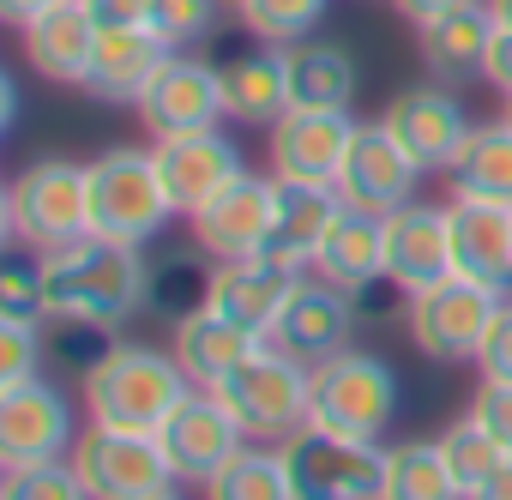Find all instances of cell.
<instances>
[{
  "instance_id": "6da1fadb",
  "label": "cell",
  "mask_w": 512,
  "mask_h": 500,
  "mask_svg": "<svg viewBox=\"0 0 512 500\" xmlns=\"http://www.w3.org/2000/svg\"><path fill=\"white\" fill-rule=\"evenodd\" d=\"M37 272H43L49 320H91V326L121 332L127 320L151 308V254L127 241L79 235L67 247L37 254Z\"/></svg>"
},
{
  "instance_id": "7a4b0ae2",
  "label": "cell",
  "mask_w": 512,
  "mask_h": 500,
  "mask_svg": "<svg viewBox=\"0 0 512 500\" xmlns=\"http://www.w3.org/2000/svg\"><path fill=\"white\" fill-rule=\"evenodd\" d=\"M79 386H85L91 422L139 428V434H157L163 416L193 392V380L181 374L175 350H157V344H139V338H115V344L103 350V362H97Z\"/></svg>"
},
{
  "instance_id": "3957f363",
  "label": "cell",
  "mask_w": 512,
  "mask_h": 500,
  "mask_svg": "<svg viewBox=\"0 0 512 500\" xmlns=\"http://www.w3.org/2000/svg\"><path fill=\"white\" fill-rule=\"evenodd\" d=\"M0 223H7V241L25 254H49V247L91 235V163L73 157L25 163L0 193Z\"/></svg>"
},
{
  "instance_id": "277c9868",
  "label": "cell",
  "mask_w": 512,
  "mask_h": 500,
  "mask_svg": "<svg viewBox=\"0 0 512 500\" xmlns=\"http://www.w3.org/2000/svg\"><path fill=\"white\" fill-rule=\"evenodd\" d=\"M223 398V410L241 422V434L253 446H284L302 422H308V404H314V368L284 356L278 344H260L235 374H223L211 386Z\"/></svg>"
},
{
  "instance_id": "5b68a950",
  "label": "cell",
  "mask_w": 512,
  "mask_h": 500,
  "mask_svg": "<svg viewBox=\"0 0 512 500\" xmlns=\"http://www.w3.org/2000/svg\"><path fill=\"white\" fill-rule=\"evenodd\" d=\"M175 205L163 193L151 145H109L91 157V235L127 241V247H157L169 229Z\"/></svg>"
},
{
  "instance_id": "8992f818",
  "label": "cell",
  "mask_w": 512,
  "mask_h": 500,
  "mask_svg": "<svg viewBox=\"0 0 512 500\" xmlns=\"http://www.w3.org/2000/svg\"><path fill=\"white\" fill-rule=\"evenodd\" d=\"M67 464L79 470L85 494L91 500H157L169 488H181L169 452L157 434H139V428H109V422H85Z\"/></svg>"
},
{
  "instance_id": "52a82bcc",
  "label": "cell",
  "mask_w": 512,
  "mask_h": 500,
  "mask_svg": "<svg viewBox=\"0 0 512 500\" xmlns=\"http://www.w3.org/2000/svg\"><path fill=\"white\" fill-rule=\"evenodd\" d=\"M512 290H488V284H470V278H440L416 296H404V326H410V344L428 356V362H476L482 344H488V326L500 320Z\"/></svg>"
},
{
  "instance_id": "ba28073f",
  "label": "cell",
  "mask_w": 512,
  "mask_h": 500,
  "mask_svg": "<svg viewBox=\"0 0 512 500\" xmlns=\"http://www.w3.org/2000/svg\"><path fill=\"white\" fill-rule=\"evenodd\" d=\"M398 416V368L374 350H338L332 362L314 368V404L308 422L350 434V440H380L386 422Z\"/></svg>"
},
{
  "instance_id": "9c48e42d",
  "label": "cell",
  "mask_w": 512,
  "mask_h": 500,
  "mask_svg": "<svg viewBox=\"0 0 512 500\" xmlns=\"http://www.w3.org/2000/svg\"><path fill=\"white\" fill-rule=\"evenodd\" d=\"M278 452H284L296 500H380L386 440H350L320 422H302Z\"/></svg>"
},
{
  "instance_id": "30bf717a",
  "label": "cell",
  "mask_w": 512,
  "mask_h": 500,
  "mask_svg": "<svg viewBox=\"0 0 512 500\" xmlns=\"http://www.w3.org/2000/svg\"><path fill=\"white\" fill-rule=\"evenodd\" d=\"M133 115L145 121L151 139L223 127L229 115H223V73H217V61H205L199 49H169V61L157 67V79L145 85Z\"/></svg>"
},
{
  "instance_id": "8fae6325",
  "label": "cell",
  "mask_w": 512,
  "mask_h": 500,
  "mask_svg": "<svg viewBox=\"0 0 512 500\" xmlns=\"http://www.w3.org/2000/svg\"><path fill=\"white\" fill-rule=\"evenodd\" d=\"M272 217H278V175L266 169H241L199 217H187L193 223V241L205 247V254L217 260V266H229V260H260L266 254V241H272Z\"/></svg>"
},
{
  "instance_id": "7c38bea8",
  "label": "cell",
  "mask_w": 512,
  "mask_h": 500,
  "mask_svg": "<svg viewBox=\"0 0 512 500\" xmlns=\"http://www.w3.org/2000/svg\"><path fill=\"white\" fill-rule=\"evenodd\" d=\"M380 121L398 133V145L422 163V175H446L452 169V157L464 151V139H470V109L458 103V91L452 85H440V79H428V85H404V91H392L386 97V109H380Z\"/></svg>"
},
{
  "instance_id": "4fadbf2b",
  "label": "cell",
  "mask_w": 512,
  "mask_h": 500,
  "mask_svg": "<svg viewBox=\"0 0 512 500\" xmlns=\"http://www.w3.org/2000/svg\"><path fill=\"white\" fill-rule=\"evenodd\" d=\"M79 440L73 398L37 374L25 386H0V470L7 464H37V458H67Z\"/></svg>"
},
{
  "instance_id": "5bb4252c",
  "label": "cell",
  "mask_w": 512,
  "mask_h": 500,
  "mask_svg": "<svg viewBox=\"0 0 512 500\" xmlns=\"http://www.w3.org/2000/svg\"><path fill=\"white\" fill-rule=\"evenodd\" d=\"M416 181H422V163L398 145V133L386 121H362L356 139H350V157L338 169V199L350 211H374V217H392L398 205L416 199Z\"/></svg>"
},
{
  "instance_id": "9a60e30c",
  "label": "cell",
  "mask_w": 512,
  "mask_h": 500,
  "mask_svg": "<svg viewBox=\"0 0 512 500\" xmlns=\"http://www.w3.org/2000/svg\"><path fill=\"white\" fill-rule=\"evenodd\" d=\"M356 115L350 109H290L272 133H266V169L278 181H308V187H332L350 139H356Z\"/></svg>"
},
{
  "instance_id": "2e32d148",
  "label": "cell",
  "mask_w": 512,
  "mask_h": 500,
  "mask_svg": "<svg viewBox=\"0 0 512 500\" xmlns=\"http://www.w3.org/2000/svg\"><path fill=\"white\" fill-rule=\"evenodd\" d=\"M157 440H163V452H169V464H175V476H181V488H205L241 446H247V434H241V422L223 410V398L217 392H205V386H193L169 416H163V428H157Z\"/></svg>"
},
{
  "instance_id": "e0dca14e",
  "label": "cell",
  "mask_w": 512,
  "mask_h": 500,
  "mask_svg": "<svg viewBox=\"0 0 512 500\" xmlns=\"http://www.w3.org/2000/svg\"><path fill=\"white\" fill-rule=\"evenodd\" d=\"M356 320H362V302H356L350 290L326 284L320 272H308V278L296 284V296L284 302V314H278V326H272L266 344H278L284 356L320 368V362H332L338 350H350Z\"/></svg>"
},
{
  "instance_id": "ac0fdd59",
  "label": "cell",
  "mask_w": 512,
  "mask_h": 500,
  "mask_svg": "<svg viewBox=\"0 0 512 500\" xmlns=\"http://www.w3.org/2000/svg\"><path fill=\"white\" fill-rule=\"evenodd\" d=\"M151 157H157V175H163V193L175 205V217H199L241 169V145L217 127L205 133H175V139H151Z\"/></svg>"
},
{
  "instance_id": "d6986e66",
  "label": "cell",
  "mask_w": 512,
  "mask_h": 500,
  "mask_svg": "<svg viewBox=\"0 0 512 500\" xmlns=\"http://www.w3.org/2000/svg\"><path fill=\"white\" fill-rule=\"evenodd\" d=\"M308 272H290V266H278V260H229V266H211V284H205V308L217 314V320H229V326H241V332H253V338H272V326H278V314H284V302L296 296V284H302Z\"/></svg>"
},
{
  "instance_id": "ffe728a7",
  "label": "cell",
  "mask_w": 512,
  "mask_h": 500,
  "mask_svg": "<svg viewBox=\"0 0 512 500\" xmlns=\"http://www.w3.org/2000/svg\"><path fill=\"white\" fill-rule=\"evenodd\" d=\"M452 278V235H446V199H410L386 217V284L398 296H416L428 284Z\"/></svg>"
},
{
  "instance_id": "44dd1931",
  "label": "cell",
  "mask_w": 512,
  "mask_h": 500,
  "mask_svg": "<svg viewBox=\"0 0 512 500\" xmlns=\"http://www.w3.org/2000/svg\"><path fill=\"white\" fill-rule=\"evenodd\" d=\"M446 235H452V272L488 290H512V205L446 193Z\"/></svg>"
},
{
  "instance_id": "7402d4cb",
  "label": "cell",
  "mask_w": 512,
  "mask_h": 500,
  "mask_svg": "<svg viewBox=\"0 0 512 500\" xmlns=\"http://www.w3.org/2000/svg\"><path fill=\"white\" fill-rule=\"evenodd\" d=\"M217 73H223V115L235 127L272 133L296 109L290 103V67H284V49L278 43H247V49L223 55Z\"/></svg>"
},
{
  "instance_id": "603a6c76",
  "label": "cell",
  "mask_w": 512,
  "mask_h": 500,
  "mask_svg": "<svg viewBox=\"0 0 512 500\" xmlns=\"http://www.w3.org/2000/svg\"><path fill=\"white\" fill-rule=\"evenodd\" d=\"M97 31L103 25H97V13L85 7V0H55L49 13H37L31 25H19V43H25L31 73H43L49 85H85Z\"/></svg>"
},
{
  "instance_id": "cb8c5ba5",
  "label": "cell",
  "mask_w": 512,
  "mask_h": 500,
  "mask_svg": "<svg viewBox=\"0 0 512 500\" xmlns=\"http://www.w3.org/2000/svg\"><path fill=\"white\" fill-rule=\"evenodd\" d=\"M494 13H488V0H470V7L458 13H440L428 25H416V55L428 67V79L440 85H470L488 73V49H494Z\"/></svg>"
},
{
  "instance_id": "d4e9b609",
  "label": "cell",
  "mask_w": 512,
  "mask_h": 500,
  "mask_svg": "<svg viewBox=\"0 0 512 500\" xmlns=\"http://www.w3.org/2000/svg\"><path fill=\"white\" fill-rule=\"evenodd\" d=\"M163 61H169V49H163L145 25H103L79 91L97 97V103H139Z\"/></svg>"
},
{
  "instance_id": "484cf974",
  "label": "cell",
  "mask_w": 512,
  "mask_h": 500,
  "mask_svg": "<svg viewBox=\"0 0 512 500\" xmlns=\"http://www.w3.org/2000/svg\"><path fill=\"white\" fill-rule=\"evenodd\" d=\"M338 211H344L338 187L278 181V217H272L266 260H278V266H290V272H314V260H320V247H326Z\"/></svg>"
},
{
  "instance_id": "4316f807",
  "label": "cell",
  "mask_w": 512,
  "mask_h": 500,
  "mask_svg": "<svg viewBox=\"0 0 512 500\" xmlns=\"http://www.w3.org/2000/svg\"><path fill=\"white\" fill-rule=\"evenodd\" d=\"M314 272L326 284L350 290V296L386 284V217L344 205L338 223H332V235H326V247H320V260H314Z\"/></svg>"
},
{
  "instance_id": "83f0119b",
  "label": "cell",
  "mask_w": 512,
  "mask_h": 500,
  "mask_svg": "<svg viewBox=\"0 0 512 500\" xmlns=\"http://www.w3.org/2000/svg\"><path fill=\"white\" fill-rule=\"evenodd\" d=\"M284 67H290V103L296 109H350L356 103L362 67H356V55L338 37H302V43H290Z\"/></svg>"
},
{
  "instance_id": "f1b7e54d",
  "label": "cell",
  "mask_w": 512,
  "mask_h": 500,
  "mask_svg": "<svg viewBox=\"0 0 512 500\" xmlns=\"http://www.w3.org/2000/svg\"><path fill=\"white\" fill-rule=\"evenodd\" d=\"M169 350H175L181 374H187L193 386H205V392H211L223 374H235L253 350H260V338L241 332V326H229V320H217L211 308H193L187 320H175Z\"/></svg>"
},
{
  "instance_id": "f546056e",
  "label": "cell",
  "mask_w": 512,
  "mask_h": 500,
  "mask_svg": "<svg viewBox=\"0 0 512 500\" xmlns=\"http://www.w3.org/2000/svg\"><path fill=\"white\" fill-rule=\"evenodd\" d=\"M446 187L464 193V199H494V205H512V121H476L464 151L452 157L446 169Z\"/></svg>"
},
{
  "instance_id": "4dcf8cb0",
  "label": "cell",
  "mask_w": 512,
  "mask_h": 500,
  "mask_svg": "<svg viewBox=\"0 0 512 500\" xmlns=\"http://www.w3.org/2000/svg\"><path fill=\"white\" fill-rule=\"evenodd\" d=\"M380 500H464L440 440H398L386 446V482Z\"/></svg>"
},
{
  "instance_id": "1f68e13d",
  "label": "cell",
  "mask_w": 512,
  "mask_h": 500,
  "mask_svg": "<svg viewBox=\"0 0 512 500\" xmlns=\"http://www.w3.org/2000/svg\"><path fill=\"white\" fill-rule=\"evenodd\" d=\"M211 254L193 241V247H169V254L151 260V308L145 314H163L169 326L187 320L193 308H205V284H211Z\"/></svg>"
},
{
  "instance_id": "d6a6232c",
  "label": "cell",
  "mask_w": 512,
  "mask_h": 500,
  "mask_svg": "<svg viewBox=\"0 0 512 500\" xmlns=\"http://www.w3.org/2000/svg\"><path fill=\"white\" fill-rule=\"evenodd\" d=\"M199 500H296L290 494V470H284V452L278 446H241L205 488Z\"/></svg>"
},
{
  "instance_id": "836d02e7",
  "label": "cell",
  "mask_w": 512,
  "mask_h": 500,
  "mask_svg": "<svg viewBox=\"0 0 512 500\" xmlns=\"http://www.w3.org/2000/svg\"><path fill=\"white\" fill-rule=\"evenodd\" d=\"M326 7H332V0H229V13H235V25L247 37L253 43H278V49L314 37Z\"/></svg>"
},
{
  "instance_id": "e575fe53",
  "label": "cell",
  "mask_w": 512,
  "mask_h": 500,
  "mask_svg": "<svg viewBox=\"0 0 512 500\" xmlns=\"http://www.w3.org/2000/svg\"><path fill=\"white\" fill-rule=\"evenodd\" d=\"M0 500H91V494L67 458H37L0 470Z\"/></svg>"
},
{
  "instance_id": "d590c367",
  "label": "cell",
  "mask_w": 512,
  "mask_h": 500,
  "mask_svg": "<svg viewBox=\"0 0 512 500\" xmlns=\"http://www.w3.org/2000/svg\"><path fill=\"white\" fill-rule=\"evenodd\" d=\"M440 452H446V464H452V476H458V488H464V494H470V488H476V482L500 464V458H506V446H500V440H494L476 416L452 422V428L440 434Z\"/></svg>"
},
{
  "instance_id": "8d00e7d4",
  "label": "cell",
  "mask_w": 512,
  "mask_h": 500,
  "mask_svg": "<svg viewBox=\"0 0 512 500\" xmlns=\"http://www.w3.org/2000/svg\"><path fill=\"white\" fill-rule=\"evenodd\" d=\"M223 7H229V0H157V13H151L145 31H151L163 49H199V43L217 31Z\"/></svg>"
},
{
  "instance_id": "74e56055",
  "label": "cell",
  "mask_w": 512,
  "mask_h": 500,
  "mask_svg": "<svg viewBox=\"0 0 512 500\" xmlns=\"http://www.w3.org/2000/svg\"><path fill=\"white\" fill-rule=\"evenodd\" d=\"M43 332H49V368H61V374H91L97 362H103V350L115 344V332L109 326H91V320H43Z\"/></svg>"
},
{
  "instance_id": "f35d334b",
  "label": "cell",
  "mask_w": 512,
  "mask_h": 500,
  "mask_svg": "<svg viewBox=\"0 0 512 500\" xmlns=\"http://www.w3.org/2000/svg\"><path fill=\"white\" fill-rule=\"evenodd\" d=\"M49 368L43 320H0V386H25Z\"/></svg>"
},
{
  "instance_id": "ab89813d",
  "label": "cell",
  "mask_w": 512,
  "mask_h": 500,
  "mask_svg": "<svg viewBox=\"0 0 512 500\" xmlns=\"http://www.w3.org/2000/svg\"><path fill=\"white\" fill-rule=\"evenodd\" d=\"M0 320H49L43 308V272L37 260H7L0 266Z\"/></svg>"
},
{
  "instance_id": "60d3db41",
  "label": "cell",
  "mask_w": 512,
  "mask_h": 500,
  "mask_svg": "<svg viewBox=\"0 0 512 500\" xmlns=\"http://www.w3.org/2000/svg\"><path fill=\"white\" fill-rule=\"evenodd\" d=\"M470 416L512 452V380H482L476 398H470Z\"/></svg>"
},
{
  "instance_id": "b9f144b4",
  "label": "cell",
  "mask_w": 512,
  "mask_h": 500,
  "mask_svg": "<svg viewBox=\"0 0 512 500\" xmlns=\"http://www.w3.org/2000/svg\"><path fill=\"white\" fill-rule=\"evenodd\" d=\"M476 368H482V380H512V296H506L500 320L488 326V344H482Z\"/></svg>"
},
{
  "instance_id": "7bdbcfd3",
  "label": "cell",
  "mask_w": 512,
  "mask_h": 500,
  "mask_svg": "<svg viewBox=\"0 0 512 500\" xmlns=\"http://www.w3.org/2000/svg\"><path fill=\"white\" fill-rule=\"evenodd\" d=\"M85 7L97 13V25H151L157 0H85Z\"/></svg>"
},
{
  "instance_id": "ee69618b",
  "label": "cell",
  "mask_w": 512,
  "mask_h": 500,
  "mask_svg": "<svg viewBox=\"0 0 512 500\" xmlns=\"http://www.w3.org/2000/svg\"><path fill=\"white\" fill-rule=\"evenodd\" d=\"M500 97H512V31H494V49H488V73H482Z\"/></svg>"
},
{
  "instance_id": "f6af8a7d",
  "label": "cell",
  "mask_w": 512,
  "mask_h": 500,
  "mask_svg": "<svg viewBox=\"0 0 512 500\" xmlns=\"http://www.w3.org/2000/svg\"><path fill=\"white\" fill-rule=\"evenodd\" d=\"M464 500H512V452H506V458H500V464H494L470 494H464Z\"/></svg>"
},
{
  "instance_id": "bcb514c9",
  "label": "cell",
  "mask_w": 512,
  "mask_h": 500,
  "mask_svg": "<svg viewBox=\"0 0 512 500\" xmlns=\"http://www.w3.org/2000/svg\"><path fill=\"white\" fill-rule=\"evenodd\" d=\"M392 7H398V19H410V25H428V19H440V13L470 7V0H392Z\"/></svg>"
},
{
  "instance_id": "7dc6e473",
  "label": "cell",
  "mask_w": 512,
  "mask_h": 500,
  "mask_svg": "<svg viewBox=\"0 0 512 500\" xmlns=\"http://www.w3.org/2000/svg\"><path fill=\"white\" fill-rule=\"evenodd\" d=\"M55 0H0V13H7V25H31L37 13H49Z\"/></svg>"
},
{
  "instance_id": "c3c4849f",
  "label": "cell",
  "mask_w": 512,
  "mask_h": 500,
  "mask_svg": "<svg viewBox=\"0 0 512 500\" xmlns=\"http://www.w3.org/2000/svg\"><path fill=\"white\" fill-rule=\"evenodd\" d=\"M19 121V85L7 79V73H0V133H7Z\"/></svg>"
},
{
  "instance_id": "681fc988",
  "label": "cell",
  "mask_w": 512,
  "mask_h": 500,
  "mask_svg": "<svg viewBox=\"0 0 512 500\" xmlns=\"http://www.w3.org/2000/svg\"><path fill=\"white\" fill-rule=\"evenodd\" d=\"M488 13H494L500 31H512V0H488Z\"/></svg>"
},
{
  "instance_id": "f907efd6",
  "label": "cell",
  "mask_w": 512,
  "mask_h": 500,
  "mask_svg": "<svg viewBox=\"0 0 512 500\" xmlns=\"http://www.w3.org/2000/svg\"><path fill=\"white\" fill-rule=\"evenodd\" d=\"M157 500H187V494H181V488H169V494H157Z\"/></svg>"
},
{
  "instance_id": "816d5d0a",
  "label": "cell",
  "mask_w": 512,
  "mask_h": 500,
  "mask_svg": "<svg viewBox=\"0 0 512 500\" xmlns=\"http://www.w3.org/2000/svg\"><path fill=\"white\" fill-rule=\"evenodd\" d=\"M506 121H512V97H506Z\"/></svg>"
}]
</instances>
